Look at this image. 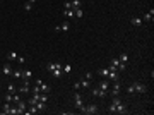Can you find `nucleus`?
<instances>
[{"mask_svg":"<svg viewBox=\"0 0 154 115\" xmlns=\"http://www.w3.org/2000/svg\"><path fill=\"white\" fill-rule=\"evenodd\" d=\"M63 7H65V9H72V2H65Z\"/></svg>","mask_w":154,"mask_h":115,"instance_id":"nucleus-38","label":"nucleus"},{"mask_svg":"<svg viewBox=\"0 0 154 115\" xmlns=\"http://www.w3.org/2000/svg\"><path fill=\"white\" fill-rule=\"evenodd\" d=\"M127 93H129V95H135V91H134V84H129V86H127Z\"/></svg>","mask_w":154,"mask_h":115,"instance_id":"nucleus-28","label":"nucleus"},{"mask_svg":"<svg viewBox=\"0 0 154 115\" xmlns=\"http://www.w3.org/2000/svg\"><path fill=\"white\" fill-rule=\"evenodd\" d=\"M33 82H34V84H38V86H40L41 93H46V95H48L50 91H52V86H50V84H46V82H43V81H41V79H36V81H33Z\"/></svg>","mask_w":154,"mask_h":115,"instance_id":"nucleus-3","label":"nucleus"},{"mask_svg":"<svg viewBox=\"0 0 154 115\" xmlns=\"http://www.w3.org/2000/svg\"><path fill=\"white\" fill-rule=\"evenodd\" d=\"M52 76H53L55 79H62V76H63V70H62V69H55V70L52 72Z\"/></svg>","mask_w":154,"mask_h":115,"instance_id":"nucleus-19","label":"nucleus"},{"mask_svg":"<svg viewBox=\"0 0 154 115\" xmlns=\"http://www.w3.org/2000/svg\"><path fill=\"white\" fill-rule=\"evenodd\" d=\"M120 91H122V84L118 81L113 82V88H111V96H118L120 95Z\"/></svg>","mask_w":154,"mask_h":115,"instance_id":"nucleus-7","label":"nucleus"},{"mask_svg":"<svg viewBox=\"0 0 154 115\" xmlns=\"http://www.w3.org/2000/svg\"><path fill=\"white\" fill-rule=\"evenodd\" d=\"M12 77H16V79H22V70H21V69L12 70Z\"/></svg>","mask_w":154,"mask_h":115,"instance_id":"nucleus-23","label":"nucleus"},{"mask_svg":"<svg viewBox=\"0 0 154 115\" xmlns=\"http://www.w3.org/2000/svg\"><path fill=\"white\" fill-rule=\"evenodd\" d=\"M98 88H99V89H103V91H106V93L110 91V84H108V81H106V79H103V81H99V84H98Z\"/></svg>","mask_w":154,"mask_h":115,"instance_id":"nucleus-11","label":"nucleus"},{"mask_svg":"<svg viewBox=\"0 0 154 115\" xmlns=\"http://www.w3.org/2000/svg\"><path fill=\"white\" fill-rule=\"evenodd\" d=\"M108 79H110L111 82H115V81H118V79H120V76H118V72H117V70H110Z\"/></svg>","mask_w":154,"mask_h":115,"instance_id":"nucleus-14","label":"nucleus"},{"mask_svg":"<svg viewBox=\"0 0 154 115\" xmlns=\"http://www.w3.org/2000/svg\"><path fill=\"white\" fill-rule=\"evenodd\" d=\"M22 79H24V81H29V82H31V79H33V72H31V70H22Z\"/></svg>","mask_w":154,"mask_h":115,"instance_id":"nucleus-16","label":"nucleus"},{"mask_svg":"<svg viewBox=\"0 0 154 115\" xmlns=\"http://www.w3.org/2000/svg\"><path fill=\"white\" fill-rule=\"evenodd\" d=\"M79 110H81L82 113H86V115H94V113H98V112H99V108H98L96 105H87V107H86V105H82Z\"/></svg>","mask_w":154,"mask_h":115,"instance_id":"nucleus-1","label":"nucleus"},{"mask_svg":"<svg viewBox=\"0 0 154 115\" xmlns=\"http://www.w3.org/2000/svg\"><path fill=\"white\" fill-rule=\"evenodd\" d=\"M81 86L87 89V88H91V81H87V79H81Z\"/></svg>","mask_w":154,"mask_h":115,"instance_id":"nucleus-26","label":"nucleus"},{"mask_svg":"<svg viewBox=\"0 0 154 115\" xmlns=\"http://www.w3.org/2000/svg\"><path fill=\"white\" fill-rule=\"evenodd\" d=\"M115 113H120V115H125V113H129V110H127V105L125 103H118L117 105V110H115Z\"/></svg>","mask_w":154,"mask_h":115,"instance_id":"nucleus-8","label":"nucleus"},{"mask_svg":"<svg viewBox=\"0 0 154 115\" xmlns=\"http://www.w3.org/2000/svg\"><path fill=\"white\" fill-rule=\"evenodd\" d=\"M17 107V113H26V110H28V101L26 100H21L19 103H16Z\"/></svg>","mask_w":154,"mask_h":115,"instance_id":"nucleus-5","label":"nucleus"},{"mask_svg":"<svg viewBox=\"0 0 154 115\" xmlns=\"http://www.w3.org/2000/svg\"><path fill=\"white\" fill-rule=\"evenodd\" d=\"M98 74L101 76V77H108V74H110V69H105V67H101V69H98Z\"/></svg>","mask_w":154,"mask_h":115,"instance_id":"nucleus-20","label":"nucleus"},{"mask_svg":"<svg viewBox=\"0 0 154 115\" xmlns=\"http://www.w3.org/2000/svg\"><path fill=\"white\" fill-rule=\"evenodd\" d=\"M10 107H12V103L5 101L4 105H2V113H5V115H10Z\"/></svg>","mask_w":154,"mask_h":115,"instance_id":"nucleus-13","label":"nucleus"},{"mask_svg":"<svg viewBox=\"0 0 154 115\" xmlns=\"http://www.w3.org/2000/svg\"><path fill=\"white\" fill-rule=\"evenodd\" d=\"M86 79H87V81H93V72H87V74H86Z\"/></svg>","mask_w":154,"mask_h":115,"instance_id":"nucleus-36","label":"nucleus"},{"mask_svg":"<svg viewBox=\"0 0 154 115\" xmlns=\"http://www.w3.org/2000/svg\"><path fill=\"white\" fill-rule=\"evenodd\" d=\"M74 12H75V17H82V9H81V7H79V9H75Z\"/></svg>","mask_w":154,"mask_h":115,"instance_id":"nucleus-32","label":"nucleus"},{"mask_svg":"<svg viewBox=\"0 0 154 115\" xmlns=\"http://www.w3.org/2000/svg\"><path fill=\"white\" fill-rule=\"evenodd\" d=\"M91 95L93 96H98V98H105V96H108V93H106V91H103V89H99V88H93V89H91Z\"/></svg>","mask_w":154,"mask_h":115,"instance_id":"nucleus-6","label":"nucleus"},{"mask_svg":"<svg viewBox=\"0 0 154 115\" xmlns=\"http://www.w3.org/2000/svg\"><path fill=\"white\" fill-rule=\"evenodd\" d=\"M12 93H7V95H5V101H9V103H12Z\"/></svg>","mask_w":154,"mask_h":115,"instance_id":"nucleus-31","label":"nucleus"},{"mask_svg":"<svg viewBox=\"0 0 154 115\" xmlns=\"http://www.w3.org/2000/svg\"><path fill=\"white\" fill-rule=\"evenodd\" d=\"M14 91H16V86H14V84H9V93H14Z\"/></svg>","mask_w":154,"mask_h":115,"instance_id":"nucleus-37","label":"nucleus"},{"mask_svg":"<svg viewBox=\"0 0 154 115\" xmlns=\"http://www.w3.org/2000/svg\"><path fill=\"white\" fill-rule=\"evenodd\" d=\"M17 57H19V55H17L16 52H9V53H7V62H12V60H17Z\"/></svg>","mask_w":154,"mask_h":115,"instance_id":"nucleus-21","label":"nucleus"},{"mask_svg":"<svg viewBox=\"0 0 154 115\" xmlns=\"http://www.w3.org/2000/svg\"><path fill=\"white\" fill-rule=\"evenodd\" d=\"M62 70H63L65 74H70V72H72V65H70V64H65V65L62 67Z\"/></svg>","mask_w":154,"mask_h":115,"instance_id":"nucleus-24","label":"nucleus"},{"mask_svg":"<svg viewBox=\"0 0 154 115\" xmlns=\"http://www.w3.org/2000/svg\"><path fill=\"white\" fill-rule=\"evenodd\" d=\"M24 10H28V12H31V10H33V4H29V2H26V4H24Z\"/></svg>","mask_w":154,"mask_h":115,"instance_id":"nucleus-30","label":"nucleus"},{"mask_svg":"<svg viewBox=\"0 0 154 115\" xmlns=\"http://www.w3.org/2000/svg\"><path fill=\"white\" fill-rule=\"evenodd\" d=\"M79 7H81V0H74L72 2V9L75 10V9H79Z\"/></svg>","mask_w":154,"mask_h":115,"instance_id":"nucleus-29","label":"nucleus"},{"mask_svg":"<svg viewBox=\"0 0 154 115\" xmlns=\"http://www.w3.org/2000/svg\"><path fill=\"white\" fill-rule=\"evenodd\" d=\"M0 113H2V112H0Z\"/></svg>","mask_w":154,"mask_h":115,"instance_id":"nucleus-42","label":"nucleus"},{"mask_svg":"<svg viewBox=\"0 0 154 115\" xmlns=\"http://www.w3.org/2000/svg\"><path fill=\"white\" fill-rule=\"evenodd\" d=\"M118 60L123 62V64H127V60H129V55H127V53H122L120 57H118Z\"/></svg>","mask_w":154,"mask_h":115,"instance_id":"nucleus-27","label":"nucleus"},{"mask_svg":"<svg viewBox=\"0 0 154 115\" xmlns=\"http://www.w3.org/2000/svg\"><path fill=\"white\" fill-rule=\"evenodd\" d=\"M2 74H4V76H12V67H10V64H9V62L5 64L4 67H2Z\"/></svg>","mask_w":154,"mask_h":115,"instance_id":"nucleus-10","label":"nucleus"},{"mask_svg":"<svg viewBox=\"0 0 154 115\" xmlns=\"http://www.w3.org/2000/svg\"><path fill=\"white\" fill-rule=\"evenodd\" d=\"M0 76H2V70H0Z\"/></svg>","mask_w":154,"mask_h":115,"instance_id":"nucleus-41","label":"nucleus"},{"mask_svg":"<svg viewBox=\"0 0 154 115\" xmlns=\"http://www.w3.org/2000/svg\"><path fill=\"white\" fill-rule=\"evenodd\" d=\"M74 89H75V91L81 89V81H75V82H74Z\"/></svg>","mask_w":154,"mask_h":115,"instance_id":"nucleus-33","label":"nucleus"},{"mask_svg":"<svg viewBox=\"0 0 154 115\" xmlns=\"http://www.w3.org/2000/svg\"><path fill=\"white\" fill-rule=\"evenodd\" d=\"M152 14H154V9H151L147 14H144L142 21H144V22H152Z\"/></svg>","mask_w":154,"mask_h":115,"instance_id":"nucleus-15","label":"nucleus"},{"mask_svg":"<svg viewBox=\"0 0 154 115\" xmlns=\"http://www.w3.org/2000/svg\"><path fill=\"white\" fill-rule=\"evenodd\" d=\"M17 62H19V64H24L26 58H24V57H17Z\"/></svg>","mask_w":154,"mask_h":115,"instance_id":"nucleus-39","label":"nucleus"},{"mask_svg":"<svg viewBox=\"0 0 154 115\" xmlns=\"http://www.w3.org/2000/svg\"><path fill=\"white\" fill-rule=\"evenodd\" d=\"M63 16L67 17V19H72V17H75V12H74V9H65Z\"/></svg>","mask_w":154,"mask_h":115,"instance_id":"nucleus-17","label":"nucleus"},{"mask_svg":"<svg viewBox=\"0 0 154 115\" xmlns=\"http://www.w3.org/2000/svg\"><path fill=\"white\" fill-rule=\"evenodd\" d=\"M36 108H38V112H45L48 107H46V103H45V101H41V100H38V103H36Z\"/></svg>","mask_w":154,"mask_h":115,"instance_id":"nucleus-18","label":"nucleus"},{"mask_svg":"<svg viewBox=\"0 0 154 115\" xmlns=\"http://www.w3.org/2000/svg\"><path fill=\"white\" fill-rule=\"evenodd\" d=\"M69 29H70V22H69V21H65L63 24L60 26V31H63V33H69Z\"/></svg>","mask_w":154,"mask_h":115,"instance_id":"nucleus-22","label":"nucleus"},{"mask_svg":"<svg viewBox=\"0 0 154 115\" xmlns=\"http://www.w3.org/2000/svg\"><path fill=\"white\" fill-rule=\"evenodd\" d=\"M19 101H21V96L14 95V96H12V103H19Z\"/></svg>","mask_w":154,"mask_h":115,"instance_id":"nucleus-35","label":"nucleus"},{"mask_svg":"<svg viewBox=\"0 0 154 115\" xmlns=\"http://www.w3.org/2000/svg\"><path fill=\"white\" fill-rule=\"evenodd\" d=\"M74 105H75V108H81L82 105H84V101H82V95L79 93V91L74 93Z\"/></svg>","mask_w":154,"mask_h":115,"instance_id":"nucleus-4","label":"nucleus"},{"mask_svg":"<svg viewBox=\"0 0 154 115\" xmlns=\"http://www.w3.org/2000/svg\"><path fill=\"white\" fill-rule=\"evenodd\" d=\"M19 91L22 93V95H28L29 91H31V84H29V81H24L22 84H21V88H19Z\"/></svg>","mask_w":154,"mask_h":115,"instance_id":"nucleus-9","label":"nucleus"},{"mask_svg":"<svg viewBox=\"0 0 154 115\" xmlns=\"http://www.w3.org/2000/svg\"><path fill=\"white\" fill-rule=\"evenodd\" d=\"M46 70L52 74L53 70H55V62H48V64H46Z\"/></svg>","mask_w":154,"mask_h":115,"instance_id":"nucleus-25","label":"nucleus"},{"mask_svg":"<svg viewBox=\"0 0 154 115\" xmlns=\"http://www.w3.org/2000/svg\"><path fill=\"white\" fill-rule=\"evenodd\" d=\"M28 2H29V4H33V5L36 4V0H28Z\"/></svg>","mask_w":154,"mask_h":115,"instance_id":"nucleus-40","label":"nucleus"},{"mask_svg":"<svg viewBox=\"0 0 154 115\" xmlns=\"http://www.w3.org/2000/svg\"><path fill=\"white\" fill-rule=\"evenodd\" d=\"M132 84H134V91L135 93H139V95H146L147 93V86L146 84H144V82H132Z\"/></svg>","mask_w":154,"mask_h":115,"instance_id":"nucleus-2","label":"nucleus"},{"mask_svg":"<svg viewBox=\"0 0 154 115\" xmlns=\"http://www.w3.org/2000/svg\"><path fill=\"white\" fill-rule=\"evenodd\" d=\"M115 110H117V105H113V103H111V105H110V108H108V112H110V113H115Z\"/></svg>","mask_w":154,"mask_h":115,"instance_id":"nucleus-34","label":"nucleus"},{"mask_svg":"<svg viewBox=\"0 0 154 115\" xmlns=\"http://www.w3.org/2000/svg\"><path fill=\"white\" fill-rule=\"evenodd\" d=\"M130 22H132V26H137V28H140V26L144 24L142 17H132V19H130Z\"/></svg>","mask_w":154,"mask_h":115,"instance_id":"nucleus-12","label":"nucleus"}]
</instances>
